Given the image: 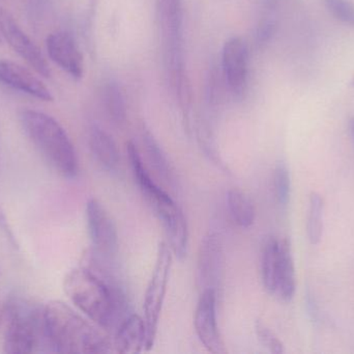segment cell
Instances as JSON below:
<instances>
[{"label":"cell","mask_w":354,"mask_h":354,"mask_svg":"<svg viewBox=\"0 0 354 354\" xmlns=\"http://www.w3.org/2000/svg\"><path fill=\"white\" fill-rule=\"evenodd\" d=\"M106 261L93 251L86 266L66 274L64 287L75 307L101 330L114 334L130 315V308L122 287L106 268Z\"/></svg>","instance_id":"obj_1"},{"label":"cell","mask_w":354,"mask_h":354,"mask_svg":"<svg viewBox=\"0 0 354 354\" xmlns=\"http://www.w3.org/2000/svg\"><path fill=\"white\" fill-rule=\"evenodd\" d=\"M44 319L53 353H110L114 351L113 340L64 301L48 303L44 307Z\"/></svg>","instance_id":"obj_2"},{"label":"cell","mask_w":354,"mask_h":354,"mask_svg":"<svg viewBox=\"0 0 354 354\" xmlns=\"http://www.w3.org/2000/svg\"><path fill=\"white\" fill-rule=\"evenodd\" d=\"M127 152L135 180L145 201L161 222L170 249L179 260L185 259L189 247V229L183 210L169 193L153 180L134 143H128Z\"/></svg>","instance_id":"obj_3"},{"label":"cell","mask_w":354,"mask_h":354,"mask_svg":"<svg viewBox=\"0 0 354 354\" xmlns=\"http://www.w3.org/2000/svg\"><path fill=\"white\" fill-rule=\"evenodd\" d=\"M20 121L35 149L57 174L68 179L78 175L76 150L64 127L53 116L39 110L24 109Z\"/></svg>","instance_id":"obj_4"},{"label":"cell","mask_w":354,"mask_h":354,"mask_svg":"<svg viewBox=\"0 0 354 354\" xmlns=\"http://www.w3.org/2000/svg\"><path fill=\"white\" fill-rule=\"evenodd\" d=\"M164 62L179 106L185 118L192 104V87L183 51V10L181 0H158Z\"/></svg>","instance_id":"obj_5"},{"label":"cell","mask_w":354,"mask_h":354,"mask_svg":"<svg viewBox=\"0 0 354 354\" xmlns=\"http://www.w3.org/2000/svg\"><path fill=\"white\" fill-rule=\"evenodd\" d=\"M4 312V353H53L46 334L44 307L26 297L12 295L6 301Z\"/></svg>","instance_id":"obj_6"},{"label":"cell","mask_w":354,"mask_h":354,"mask_svg":"<svg viewBox=\"0 0 354 354\" xmlns=\"http://www.w3.org/2000/svg\"><path fill=\"white\" fill-rule=\"evenodd\" d=\"M174 251L169 245L161 242L158 247L157 259L153 276L145 297V321L147 330V351L153 348L159 328L160 318L174 266Z\"/></svg>","instance_id":"obj_7"},{"label":"cell","mask_w":354,"mask_h":354,"mask_svg":"<svg viewBox=\"0 0 354 354\" xmlns=\"http://www.w3.org/2000/svg\"><path fill=\"white\" fill-rule=\"evenodd\" d=\"M224 243L218 233H208L199 247L197 261V284L200 290L220 293L225 278Z\"/></svg>","instance_id":"obj_8"},{"label":"cell","mask_w":354,"mask_h":354,"mask_svg":"<svg viewBox=\"0 0 354 354\" xmlns=\"http://www.w3.org/2000/svg\"><path fill=\"white\" fill-rule=\"evenodd\" d=\"M86 222L93 253L103 259H113L118 253V232L113 218L97 200L86 204Z\"/></svg>","instance_id":"obj_9"},{"label":"cell","mask_w":354,"mask_h":354,"mask_svg":"<svg viewBox=\"0 0 354 354\" xmlns=\"http://www.w3.org/2000/svg\"><path fill=\"white\" fill-rule=\"evenodd\" d=\"M0 33L12 49L35 72L46 78L50 77L51 71L41 50L21 29L12 14L3 8H0Z\"/></svg>","instance_id":"obj_10"},{"label":"cell","mask_w":354,"mask_h":354,"mask_svg":"<svg viewBox=\"0 0 354 354\" xmlns=\"http://www.w3.org/2000/svg\"><path fill=\"white\" fill-rule=\"evenodd\" d=\"M218 294L214 290H204L200 294L194 315V328L201 344L208 353H227L216 320Z\"/></svg>","instance_id":"obj_11"},{"label":"cell","mask_w":354,"mask_h":354,"mask_svg":"<svg viewBox=\"0 0 354 354\" xmlns=\"http://www.w3.org/2000/svg\"><path fill=\"white\" fill-rule=\"evenodd\" d=\"M222 69L225 82L231 93L241 97L249 76V49L245 39L239 37L227 39L223 47Z\"/></svg>","instance_id":"obj_12"},{"label":"cell","mask_w":354,"mask_h":354,"mask_svg":"<svg viewBox=\"0 0 354 354\" xmlns=\"http://www.w3.org/2000/svg\"><path fill=\"white\" fill-rule=\"evenodd\" d=\"M46 48L50 58L74 79L84 74V60L76 39L68 31L50 33L46 39Z\"/></svg>","instance_id":"obj_13"},{"label":"cell","mask_w":354,"mask_h":354,"mask_svg":"<svg viewBox=\"0 0 354 354\" xmlns=\"http://www.w3.org/2000/svg\"><path fill=\"white\" fill-rule=\"evenodd\" d=\"M0 83L41 101L54 100L51 91L37 76L24 67L10 60H0Z\"/></svg>","instance_id":"obj_14"},{"label":"cell","mask_w":354,"mask_h":354,"mask_svg":"<svg viewBox=\"0 0 354 354\" xmlns=\"http://www.w3.org/2000/svg\"><path fill=\"white\" fill-rule=\"evenodd\" d=\"M147 330L145 318L137 314L127 316L114 333V351L120 354L141 353L147 349Z\"/></svg>","instance_id":"obj_15"},{"label":"cell","mask_w":354,"mask_h":354,"mask_svg":"<svg viewBox=\"0 0 354 354\" xmlns=\"http://www.w3.org/2000/svg\"><path fill=\"white\" fill-rule=\"evenodd\" d=\"M295 289H297V281H295V262H293L290 243L287 239H280L274 295L281 301L288 303L295 297Z\"/></svg>","instance_id":"obj_16"},{"label":"cell","mask_w":354,"mask_h":354,"mask_svg":"<svg viewBox=\"0 0 354 354\" xmlns=\"http://www.w3.org/2000/svg\"><path fill=\"white\" fill-rule=\"evenodd\" d=\"M89 147L97 163L107 170L115 172L120 164V152L113 137L100 127H93L89 133Z\"/></svg>","instance_id":"obj_17"},{"label":"cell","mask_w":354,"mask_h":354,"mask_svg":"<svg viewBox=\"0 0 354 354\" xmlns=\"http://www.w3.org/2000/svg\"><path fill=\"white\" fill-rule=\"evenodd\" d=\"M142 139L147 158H149V163L155 170L156 174L160 178L163 179L170 186L176 188L177 180L174 166L170 163L167 155L162 149L160 143H158L156 137L153 136V133L147 127H143Z\"/></svg>","instance_id":"obj_18"},{"label":"cell","mask_w":354,"mask_h":354,"mask_svg":"<svg viewBox=\"0 0 354 354\" xmlns=\"http://www.w3.org/2000/svg\"><path fill=\"white\" fill-rule=\"evenodd\" d=\"M227 208L233 222L241 229H249L255 222L256 210L252 200L239 188L229 189Z\"/></svg>","instance_id":"obj_19"},{"label":"cell","mask_w":354,"mask_h":354,"mask_svg":"<svg viewBox=\"0 0 354 354\" xmlns=\"http://www.w3.org/2000/svg\"><path fill=\"white\" fill-rule=\"evenodd\" d=\"M104 107L115 124H124L127 120V104L122 87L113 79L106 81L102 91Z\"/></svg>","instance_id":"obj_20"},{"label":"cell","mask_w":354,"mask_h":354,"mask_svg":"<svg viewBox=\"0 0 354 354\" xmlns=\"http://www.w3.org/2000/svg\"><path fill=\"white\" fill-rule=\"evenodd\" d=\"M279 242L280 239L270 237L264 242L261 251V278L264 288L274 294L276 287L277 268L279 261Z\"/></svg>","instance_id":"obj_21"},{"label":"cell","mask_w":354,"mask_h":354,"mask_svg":"<svg viewBox=\"0 0 354 354\" xmlns=\"http://www.w3.org/2000/svg\"><path fill=\"white\" fill-rule=\"evenodd\" d=\"M324 200L319 193L310 195L309 214H308V237L312 245H318L324 234Z\"/></svg>","instance_id":"obj_22"},{"label":"cell","mask_w":354,"mask_h":354,"mask_svg":"<svg viewBox=\"0 0 354 354\" xmlns=\"http://www.w3.org/2000/svg\"><path fill=\"white\" fill-rule=\"evenodd\" d=\"M274 188L277 201L281 206L288 205L291 195L290 172L285 162L277 163L274 172Z\"/></svg>","instance_id":"obj_23"},{"label":"cell","mask_w":354,"mask_h":354,"mask_svg":"<svg viewBox=\"0 0 354 354\" xmlns=\"http://www.w3.org/2000/svg\"><path fill=\"white\" fill-rule=\"evenodd\" d=\"M330 14L343 24L354 28V2L353 0H324Z\"/></svg>","instance_id":"obj_24"},{"label":"cell","mask_w":354,"mask_h":354,"mask_svg":"<svg viewBox=\"0 0 354 354\" xmlns=\"http://www.w3.org/2000/svg\"><path fill=\"white\" fill-rule=\"evenodd\" d=\"M255 333L259 342L266 347L270 353L282 354L285 353L284 345L276 334L266 326L263 322L257 321L255 324Z\"/></svg>","instance_id":"obj_25"},{"label":"cell","mask_w":354,"mask_h":354,"mask_svg":"<svg viewBox=\"0 0 354 354\" xmlns=\"http://www.w3.org/2000/svg\"><path fill=\"white\" fill-rule=\"evenodd\" d=\"M278 29V19L276 15H266L262 16L258 23L256 31V42L257 45L262 47L272 41Z\"/></svg>","instance_id":"obj_26"},{"label":"cell","mask_w":354,"mask_h":354,"mask_svg":"<svg viewBox=\"0 0 354 354\" xmlns=\"http://www.w3.org/2000/svg\"><path fill=\"white\" fill-rule=\"evenodd\" d=\"M262 8V16L264 15H276L280 0H259Z\"/></svg>","instance_id":"obj_27"},{"label":"cell","mask_w":354,"mask_h":354,"mask_svg":"<svg viewBox=\"0 0 354 354\" xmlns=\"http://www.w3.org/2000/svg\"><path fill=\"white\" fill-rule=\"evenodd\" d=\"M348 128L349 133H351V139H353L354 143V116H351L348 121Z\"/></svg>","instance_id":"obj_28"},{"label":"cell","mask_w":354,"mask_h":354,"mask_svg":"<svg viewBox=\"0 0 354 354\" xmlns=\"http://www.w3.org/2000/svg\"><path fill=\"white\" fill-rule=\"evenodd\" d=\"M349 87H353L354 89V74L351 77V81H349Z\"/></svg>","instance_id":"obj_29"}]
</instances>
